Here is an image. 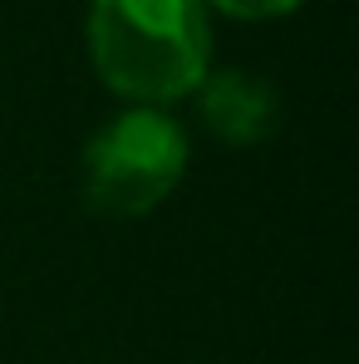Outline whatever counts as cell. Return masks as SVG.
<instances>
[{
  "label": "cell",
  "mask_w": 359,
  "mask_h": 364,
  "mask_svg": "<svg viewBox=\"0 0 359 364\" xmlns=\"http://www.w3.org/2000/svg\"><path fill=\"white\" fill-rule=\"evenodd\" d=\"M84 35L99 79L138 109L187 99L212 74V20L202 0H94Z\"/></svg>",
  "instance_id": "6da1fadb"
},
{
  "label": "cell",
  "mask_w": 359,
  "mask_h": 364,
  "mask_svg": "<svg viewBox=\"0 0 359 364\" xmlns=\"http://www.w3.org/2000/svg\"><path fill=\"white\" fill-rule=\"evenodd\" d=\"M192 143L163 109H123L84 148V197L104 217L158 212L187 173Z\"/></svg>",
  "instance_id": "7a4b0ae2"
},
{
  "label": "cell",
  "mask_w": 359,
  "mask_h": 364,
  "mask_svg": "<svg viewBox=\"0 0 359 364\" xmlns=\"http://www.w3.org/2000/svg\"><path fill=\"white\" fill-rule=\"evenodd\" d=\"M197 119L207 123L212 138L251 148L266 143L281 119V99L261 74H241V69H217L197 84Z\"/></svg>",
  "instance_id": "3957f363"
},
{
  "label": "cell",
  "mask_w": 359,
  "mask_h": 364,
  "mask_svg": "<svg viewBox=\"0 0 359 364\" xmlns=\"http://www.w3.org/2000/svg\"><path fill=\"white\" fill-rule=\"evenodd\" d=\"M202 5H217L222 15H237V20H276L300 10L305 0H202Z\"/></svg>",
  "instance_id": "277c9868"
}]
</instances>
